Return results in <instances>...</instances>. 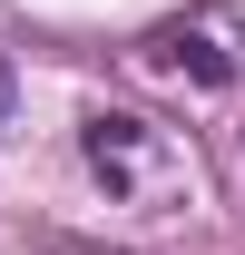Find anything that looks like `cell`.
Instances as JSON below:
<instances>
[{"instance_id":"2","label":"cell","mask_w":245,"mask_h":255,"mask_svg":"<svg viewBox=\"0 0 245 255\" xmlns=\"http://www.w3.org/2000/svg\"><path fill=\"white\" fill-rule=\"evenodd\" d=\"M157 59H167V69H196V79H226V49L196 39V30H167V39H157Z\"/></svg>"},{"instance_id":"3","label":"cell","mask_w":245,"mask_h":255,"mask_svg":"<svg viewBox=\"0 0 245 255\" xmlns=\"http://www.w3.org/2000/svg\"><path fill=\"white\" fill-rule=\"evenodd\" d=\"M0 118H10V69H0Z\"/></svg>"},{"instance_id":"1","label":"cell","mask_w":245,"mask_h":255,"mask_svg":"<svg viewBox=\"0 0 245 255\" xmlns=\"http://www.w3.org/2000/svg\"><path fill=\"white\" fill-rule=\"evenodd\" d=\"M89 157H98V177H137V118H89Z\"/></svg>"}]
</instances>
